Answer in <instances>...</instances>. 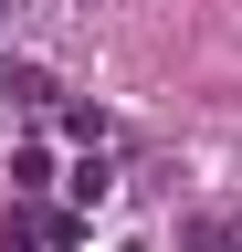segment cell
I'll return each mask as SVG.
<instances>
[{"label":"cell","mask_w":242,"mask_h":252,"mask_svg":"<svg viewBox=\"0 0 242 252\" xmlns=\"http://www.w3.org/2000/svg\"><path fill=\"white\" fill-rule=\"evenodd\" d=\"M0 94H11V105H53V74L42 63H0Z\"/></svg>","instance_id":"1"},{"label":"cell","mask_w":242,"mask_h":252,"mask_svg":"<svg viewBox=\"0 0 242 252\" xmlns=\"http://www.w3.org/2000/svg\"><path fill=\"white\" fill-rule=\"evenodd\" d=\"M0 21H11V0H0Z\"/></svg>","instance_id":"2"}]
</instances>
